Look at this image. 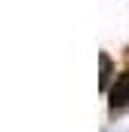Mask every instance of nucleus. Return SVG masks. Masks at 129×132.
I'll return each mask as SVG.
<instances>
[{"instance_id":"nucleus-1","label":"nucleus","mask_w":129,"mask_h":132,"mask_svg":"<svg viewBox=\"0 0 129 132\" xmlns=\"http://www.w3.org/2000/svg\"><path fill=\"white\" fill-rule=\"evenodd\" d=\"M123 108H129V71L117 77L111 89V111H123Z\"/></svg>"},{"instance_id":"nucleus-2","label":"nucleus","mask_w":129,"mask_h":132,"mask_svg":"<svg viewBox=\"0 0 129 132\" xmlns=\"http://www.w3.org/2000/svg\"><path fill=\"white\" fill-rule=\"evenodd\" d=\"M108 74H111V59H108V55H101V86L108 83Z\"/></svg>"}]
</instances>
